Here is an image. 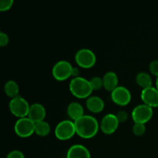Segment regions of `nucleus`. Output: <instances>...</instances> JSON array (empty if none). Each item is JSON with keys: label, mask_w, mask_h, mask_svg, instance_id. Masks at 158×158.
<instances>
[{"label": "nucleus", "mask_w": 158, "mask_h": 158, "mask_svg": "<svg viewBox=\"0 0 158 158\" xmlns=\"http://www.w3.org/2000/svg\"><path fill=\"white\" fill-rule=\"evenodd\" d=\"M35 124L29 117L19 118L15 123V132L20 137H29L35 132Z\"/></svg>", "instance_id": "nucleus-5"}, {"label": "nucleus", "mask_w": 158, "mask_h": 158, "mask_svg": "<svg viewBox=\"0 0 158 158\" xmlns=\"http://www.w3.org/2000/svg\"><path fill=\"white\" fill-rule=\"evenodd\" d=\"M76 132L80 137L85 139L92 138L99 130L97 119L90 115H83L74 121Z\"/></svg>", "instance_id": "nucleus-1"}, {"label": "nucleus", "mask_w": 158, "mask_h": 158, "mask_svg": "<svg viewBox=\"0 0 158 158\" xmlns=\"http://www.w3.org/2000/svg\"><path fill=\"white\" fill-rule=\"evenodd\" d=\"M9 106L11 113L13 115L19 118H23L28 116L30 105L26 99L19 95L18 97H14L9 101Z\"/></svg>", "instance_id": "nucleus-3"}, {"label": "nucleus", "mask_w": 158, "mask_h": 158, "mask_svg": "<svg viewBox=\"0 0 158 158\" xmlns=\"http://www.w3.org/2000/svg\"><path fill=\"white\" fill-rule=\"evenodd\" d=\"M73 66L69 62L66 60L58 61L53 66L52 73L54 78L59 81H63L71 76Z\"/></svg>", "instance_id": "nucleus-8"}, {"label": "nucleus", "mask_w": 158, "mask_h": 158, "mask_svg": "<svg viewBox=\"0 0 158 158\" xmlns=\"http://www.w3.org/2000/svg\"><path fill=\"white\" fill-rule=\"evenodd\" d=\"M111 99L117 105L126 106L131 102V94L125 86H118L111 92Z\"/></svg>", "instance_id": "nucleus-9"}, {"label": "nucleus", "mask_w": 158, "mask_h": 158, "mask_svg": "<svg viewBox=\"0 0 158 158\" xmlns=\"http://www.w3.org/2000/svg\"><path fill=\"white\" fill-rule=\"evenodd\" d=\"M89 82L94 89H100L102 86H103V78L100 77H94L90 79Z\"/></svg>", "instance_id": "nucleus-21"}, {"label": "nucleus", "mask_w": 158, "mask_h": 158, "mask_svg": "<svg viewBox=\"0 0 158 158\" xmlns=\"http://www.w3.org/2000/svg\"><path fill=\"white\" fill-rule=\"evenodd\" d=\"M13 5V0H2L0 2V11L9 10Z\"/></svg>", "instance_id": "nucleus-22"}, {"label": "nucleus", "mask_w": 158, "mask_h": 158, "mask_svg": "<svg viewBox=\"0 0 158 158\" xmlns=\"http://www.w3.org/2000/svg\"><path fill=\"white\" fill-rule=\"evenodd\" d=\"M136 82L143 89L152 86V79L146 72H140L136 77Z\"/></svg>", "instance_id": "nucleus-18"}, {"label": "nucleus", "mask_w": 158, "mask_h": 158, "mask_svg": "<svg viewBox=\"0 0 158 158\" xmlns=\"http://www.w3.org/2000/svg\"><path fill=\"white\" fill-rule=\"evenodd\" d=\"M103 87L108 91L112 92L114 89L118 86V77L116 73L109 71L106 73L103 77Z\"/></svg>", "instance_id": "nucleus-15"}, {"label": "nucleus", "mask_w": 158, "mask_h": 158, "mask_svg": "<svg viewBox=\"0 0 158 158\" xmlns=\"http://www.w3.org/2000/svg\"><path fill=\"white\" fill-rule=\"evenodd\" d=\"M46 114V109L43 105H42L41 103H35L30 105L28 117L35 123L44 120Z\"/></svg>", "instance_id": "nucleus-12"}, {"label": "nucleus", "mask_w": 158, "mask_h": 158, "mask_svg": "<svg viewBox=\"0 0 158 158\" xmlns=\"http://www.w3.org/2000/svg\"><path fill=\"white\" fill-rule=\"evenodd\" d=\"M9 36L6 33L4 32H0V46H7L9 43Z\"/></svg>", "instance_id": "nucleus-25"}, {"label": "nucleus", "mask_w": 158, "mask_h": 158, "mask_svg": "<svg viewBox=\"0 0 158 158\" xmlns=\"http://www.w3.org/2000/svg\"><path fill=\"white\" fill-rule=\"evenodd\" d=\"M119 123L120 122L116 114H107L102 118L100 122V129L104 134H111L117 131Z\"/></svg>", "instance_id": "nucleus-10"}, {"label": "nucleus", "mask_w": 158, "mask_h": 158, "mask_svg": "<svg viewBox=\"0 0 158 158\" xmlns=\"http://www.w3.org/2000/svg\"><path fill=\"white\" fill-rule=\"evenodd\" d=\"M50 132V126L47 122L40 121L35 123V133L40 137H46Z\"/></svg>", "instance_id": "nucleus-19"}, {"label": "nucleus", "mask_w": 158, "mask_h": 158, "mask_svg": "<svg viewBox=\"0 0 158 158\" xmlns=\"http://www.w3.org/2000/svg\"><path fill=\"white\" fill-rule=\"evenodd\" d=\"M84 110L83 106L78 102H72L68 105L67 107V114L69 117L74 121L83 116Z\"/></svg>", "instance_id": "nucleus-16"}, {"label": "nucleus", "mask_w": 158, "mask_h": 158, "mask_svg": "<svg viewBox=\"0 0 158 158\" xmlns=\"http://www.w3.org/2000/svg\"><path fill=\"white\" fill-rule=\"evenodd\" d=\"M66 158H90V153L86 147L77 143L69 148Z\"/></svg>", "instance_id": "nucleus-13"}, {"label": "nucleus", "mask_w": 158, "mask_h": 158, "mask_svg": "<svg viewBox=\"0 0 158 158\" xmlns=\"http://www.w3.org/2000/svg\"><path fill=\"white\" fill-rule=\"evenodd\" d=\"M4 90L6 95L12 99L19 96V87L18 83L15 80H9L5 84Z\"/></svg>", "instance_id": "nucleus-17"}, {"label": "nucleus", "mask_w": 158, "mask_h": 158, "mask_svg": "<svg viewBox=\"0 0 158 158\" xmlns=\"http://www.w3.org/2000/svg\"><path fill=\"white\" fill-rule=\"evenodd\" d=\"M149 69L153 75L158 77V60H153L149 65Z\"/></svg>", "instance_id": "nucleus-23"}, {"label": "nucleus", "mask_w": 158, "mask_h": 158, "mask_svg": "<svg viewBox=\"0 0 158 158\" xmlns=\"http://www.w3.org/2000/svg\"><path fill=\"white\" fill-rule=\"evenodd\" d=\"M6 158H25V156L22 151L19 150H13L7 154Z\"/></svg>", "instance_id": "nucleus-24"}, {"label": "nucleus", "mask_w": 158, "mask_h": 158, "mask_svg": "<svg viewBox=\"0 0 158 158\" xmlns=\"http://www.w3.org/2000/svg\"><path fill=\"white\" fill-rule=\"evenodd\" d=\"M86 105L87 109L93 113H100L104 108L103 99L97 96H91L86 100Z\"/></svg>", "instance_id": "nucleus-14"}, {"label": "nucleus", "mask_w": 158, "mask_h": 158, "mask_svg": "<svg viewBox=\"0 0 158 158\" xmlns=\"http://www.w3.org/2000/svg\"><path fill=\"white\" fill-rule=\"evenodd\" d=\"M143 103L151 107H158V89L154 86L143 89L140 94Z\"/></svg>", "instance_id": "nucleus-11"}, {"label": "nucleus", "mask_w": 158, "mask_h": 158, "mask_svg": "<svg viewBox=\"0 0 158 158\" xmlns=\"http://www.w3.org/2000/svg\"><path fill=\"white\" fill-rule=\"evenodd\" d=\"M146 131V126L143 123H135L133 126V132L136 136H142Z\"/></svg>", "instance_id": "nucleus-20"}, {"label": "nucleus", "mask_w": 158, "mask_h": 158, "mask_svg": "<svg viewBox=\"0 0 158 158\" xmlns=\"http://www.w3.org/2000/svg\"><path fill=\"white\" fill-rule=\"evenodd\" d=\"M75 60L80 67L88 69L95 64L97 57L91 49L83 48L76 52Z\"/></svg>", "instance_id": "nucleus-6"}, {"label": "nucleus", "mask_w": 158, "mask_h": 158, "mask_svg": "<svg viewBox=\"0 0 158 158\" xmlns=\"http://www.w3.org/2000/svg\"><path fill=\"white\" fill-rule=\"evenodd\" d=\"M117 117L118 119L119 122H125L128 118V114L124 110H120L117 114Z\"/></svg>", "instance_id": "nucleus-26"}, {"label": "nucleus", "mask_w": 158, "mask_h": 158, "mask_svg": "<svg viewBox=\"0 0 158 158\" xmlns=\"http://www.w3.org/2000/svg\"><path fill=\"white\" fill-rule=\"evenodd\" d=\"M156 88L158 89V77H157V80H156Z\"/></svg>", "instance_id": "nucleus-28"}, {"label": "nucleus", "mask_w": 158, "mask_h": 158, "mask_svg": "<svg viewBox=\"0 0 158 158\" xmlns=\"http://www.w3.org/2000/svg\"><path fill=\"white\" fill-rule=\"evenodd\" d=\"M131 116L135 123L144 124L152 117L153 108L145 103L139 104L134 108Z\"/></svg>", "instance_id": "nucleus-7"}, {"label": "nucleus", "mask_w": 158, "mask_h": 158, "mask_svg": "<svg viewBox=\"0 0 158 158\" xmlns=\"http://www.w3.org/2000/svg\"><path fill=\"white\" fill-rule=\"evenodd\" d=\"M69 87L73 95L78 98H88L94 90L89 80L82 77L73 78Z\"/></svg>", "instance_id": "nucleus-2"}, {"label": "nucleus", "mask_w": 158, "mask_h": 158, "mask_svg": "<svg viewBox=\"0 0 158 158\" xmlns=\"http://www.w3.org/2000/svg\"><path fill=\"white\" fill-rule=\"evenodd\" d=\"M77 134L74 122L69 120L60 121L55 128V135L58 139L66 140L70 139Z\"/></svg>", "instance_id": "nucleus-4"}, {"label": "nucleus", "mask_w": 158, "mask_h": 158, "mask_svg": "<svg viewBox=\"0 0 158 158\" xmlns=\"http://www.w3.org/2000/svg\"><path fill=\"white\" fill-rule=\"evenodd\" d=\"M79 74H80V69H79V68L73 67L72 71H71V76L73 77V78H75V77H80Z\"/></svg>", "instance_id": "nucleus-27"}]
</instances>
